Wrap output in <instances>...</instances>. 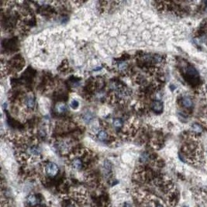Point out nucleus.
Segmentation results:
<instances>
[{"label":"nucleus","mask_w":207,"mask_h":207,"mask_svg":"<svg viewBox=\"0 0 207 207\" xmlns=\"http://www.w3.org/2000/svg\"><path fill=\"white\" fill-rule=\"evenodd\" d=\"M151 109L156 113H161L163 110V103L159 100L154 101L153 103H151Z\"/></svg>","instance_id":"obj_5"},{"label":"nucleus","mask_w":207,"mask_h":207,"mask_svg":"<svg viewBox=\"0 0 207 207\" xmlns=\"http://www.w3.org/2000/svg\"><path fill=\"white\" fill-rule=\"evenodd\" d=\"M192 130L194 131H195V132H198V133H200V132H202V127H200V125L199 124H193L192 125Z\"/></svg>","instance_id":"obj_14"},{"label":"nucleus","mask_w":207,"mask_h":207,"mask_svg":"<svg viewBox=\"0 0 207 207\" xmlns=\"http://www.w3.org/2000/svg\"><path fill=\"white\" fill-rule=\"evenodd\" d=\"M97 137L99 141L104 142L109 139V135L106 130H100L97 133Z\"/></svg>","instance_id":"obj_7"},{"label":"nucleus","mask_w":207,"mask_h":207,"mask_svg":"<svg viewBox=\"0 0 207 207\" xmlns=\"http://www.w3.org/2000/svg\"><path fill=\"white\" fill-rule=\"evenodd\" d=\"M56 110L58 111V113H65V112L67 111L66 105L64 104V103H59V104H58V106H57Z\"/></svg>","instance_id":"obj_9"},{"label":"nucleus","mask_w":207,"mask_h":207,"mask_svg":"<svg viewBox=\"0 0 207 207\" xmlns=\"http://www.w3.org/2000/svg\"><path fill=\"white\" fill-rule=\"evenodd\" d=\"M103 169H104L105 175H106V177L108 178L111 175V173H112V165H111V163L108 160H106L104 161Z\"/></svg>","instance_id":"obj_6"},{"label":"nucleus","mask_w":207,"mask_h":207,"mask_svg":"<svg viewBox=\"0 0 207 207\" xmlns=\"http://www.w3.org/2000/svg\"><path fill=\"white\" fill-rule=\"evenodd\" d=\"M93 115L91 114L90 113H85L84 115H83V117H82L83 120L85 121V123H90V121L93 120Z\"/></svg>","instance_id":"obj_11"},{"label":"nucleus","mask_w":207,"mask_h":207,"mask_svg":"<svg viewBox=\"0 0 207 207\" xmlns=\"http://www.w3.org/2000/svg\"><path fill=\"white\" fill-rule=\"evenodd\" d=\"M187 74H189V76L194 77V78L198 76V71H196V69L192 68V67H189V68H188Z\"/></svg>","instance_id":"obj_10"},{"label":"nucleus","mask_w":207,"mask_h":207,"mask_svg":"<svg viewBox=\"0 0 207 207\" xmlns=\"http://www.w3.org/2000/svg\"><path fill=\"white\" fill-rule=\"evenodd\" d=\"M113 126L116 127V128H120V127H121L122 126H123V120H121V119L117 118V119H114V120H113Z\"/></svg>","instance_id":"obj_12"},{"label":"nucleus","mask_w":207,"mask_h":207,"mask_svg":"<svg viewBox=\"0 0 207 207\" xmlns=\"http://www.w3.org/2000/svg\"><path fill=\"white\" fill-rule=\"evenodd\" d=\"M123 207H130V206L129 205V204H127V203H125L124 206H123Z\"/></svg>","instance_id":"obj_16"},{"label":"nucleus","mask_w":207,"mask_h":207,"mask_svg":"<svg viewBox=\"0 0 207 207\" xmlns=\"http://www.w3.org/2000/svg\"><path fill=\"white\" fill-rule=\"evenodd\" d=\"M127 62H125V61H121V62H120L118 64V65H117V67H118L119 70L120 71H126L127 69Z\"/></svg>","instance_id":"obj_13"},{"label":"nucleus","mask_w":207,"mask_h":207,"mask_svg":"<svg viewBox=\"0 0 207 207\" xmlns=\"http://www.w3.org/2000/svg\"><path fill=\"white\" fill-rule=\"evenodd\" d=\"M206 91H207V84H206Z\"/></svg>","instance_id":"obj_17"},{"label":"nucleus","mask_w":207,"mask_h":207,"mask_svg":"<svg viewBox=\"0 0 207 207\" xmlns=\"http://www.w3.org/2000/svg\"><path fill=\"white\" fill-rule=\"evenodd\" d=\"M79 102L77 100H75V99H74V100L71 103V108H73L74 109H76L78 107H79Z\"/></svg>","instance_id":"obj_15"},{"label":"nucleus","mask_w":207,"mask_h":207,"mask_svg":"<svg viewBox=\"0 0 207 207\" xmlns=\"http://www.w3.org/2000/svg\"><path fill=\"white\" fill-rule=\"evenodd\" d=\"M24 104L26 106V107L29 109H32L34 108L35 106V98L34 95H30L26 97L24 101Z\"/></svg>","instance_id":"obj_4"},{"label":"nucleus","mask_w":207,"mask_h":207,"mask_svg":"<svg viewBox=\"0 0 207 207\" xmlns=\"http://www.w3.org/2000/svg\"><path fill=\"white\" fill-rule=\"evenodd\" d=\"M74 156H77V157H74L71 159V165H72V167L74 169H76V170H79H79H82L83 168V167H84V161L85 159L81 158L78 155H74Z\"/></svg>","instance_id":"obj_2"},{"label":"nucleus","mask_w":207,"mask_h":207,"mask_svg":"<svg viewBox=\"0 0 207 207\" xmlns=\"http://www.w3.org/2000/svg\"><path fill=\"white\" fill-rule=\"evenodd\" d=\"M40 201L41 200H40L38 196L36 195H34V194H30L26 198V203L30 207H35L36 206L40 205Z\"/></svg>","instance_id":"obj_3"},{"label":"nucleus","mask_w":207,"mask_h":207,"mask_svg":"<svg viewBox=\"0 0 207 207\" xmlns=\"http://www.w3.org/2000/svg\"><path fill=\"white\" fill-rule=\"evenodd\" d=\"M44 171L50 178H54L59 173V167L54 162H47L44 165Z\"/></svg>","instance_id":"obj_1"},{"label":"nucleus","mask_w":207,"mask_h":207,"mask_svg":"<svg viewBox=\"0 0 207 207\" xmlns=\"http://www.w3.org/2000/svg\"><path fill=\"white\" fill-rule=\"evenodd\" d=\"M181 103H182L183 106L186 107V108H190L192 106V101L189 97H184L182 99V101H181Z\"/></svg>","instance_id":"obj_8"}]
</instances>
